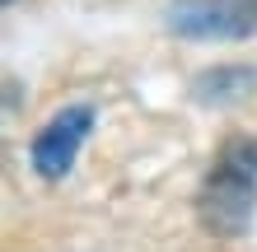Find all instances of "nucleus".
Segmentation results:
<instances>
[{"instance_id":"obj_6","label":"nucleus","mask_w":257,"mask_h":252,"mask_svg":"<svg viewBox=\"0 0 257 252\" xmlns=\"http://www.w3.org/2000/svg\"><path fill=\"white\" fill-rule=\"evenodd\" d=\"M5 5H14V0H5Z\"/></svg>"},{"instance_id":"obj_4","label":"nucleus","mask_w":257,"mask_h":252,"mask_svg":"<svg viewBox=\"0 0 257 252\" xmlns=\"http://www.w3.org/2000/svg\"><path fill=\"white\" fill-rule=\"evenodd\" d=\"M257 89V70L248 66H220V70H206L201 80H196V98L201 103H234Z\"/></svg>"},{"instance_id":"obj_2","label":"nucleus","mask_w":257,"mask_h":252,"mask_svg":"<svg viewBox=\"0 0 257 252\" xmlns=\"http://www.w3.org/2000/svg\"><path fill=\"white\" fill-rule=\"evenodd\" d=\"M169 28L192 42L252 38L257 33V0H173Z\"/></svg>"},{"instance_id":"obj_3","label":"nucleus","mask_w":257,"mask_h":252,"mask_svg":"<svg viewBox=\"0 0 257 252\" xmlns=\"http://www.w3.org/2000/svg\"><path fill=\"white\" fill-rule=\"evenodd\" d=\"M89 126H94V108H84V103L61 108L33 136V150H28L33 168L42 177H66L70 164H75V154H80V145H84V136H89Z\"/></svg>"},{"instance_id":"obj_5","label":"nucleus","mask_w":257,"mask_h":252,"mask_svg":"<svg viewBox=\"0 0 257 252\" xmlns=\"http://www.w3.org/2000/svg\"><path fill=\"white\" fill-rule=\"evenodd\" d=\"M220 164H229V168H243V173H257V140H248V136H234V140H224V150H220Z\"/></svg>"},{"instance_id":"obj_1","label":"nucleus","mask_w":257,"mask_h":252,"mask_svg":"<svg viewBox=\"0 0 257 252\" xmlns=\"http://www.w3.org/2000/svg\"><path fill=\"white\" fill-rule=\"evenodd\" d=\"M252 215H257V173L215 164L210 177L201 182V191H196L201 229L215 233V238H238V233H248Z\"/></svg>"}]
</instances>
